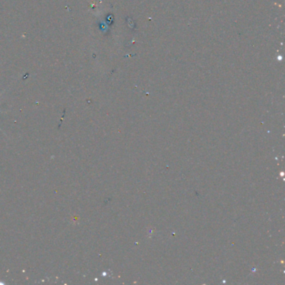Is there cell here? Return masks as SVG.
Wrapping results in <instances>:
<instances>
[{
  "instance_id": "obj_1",
  "label": "cell",
  "mask_w": 285,
  "mask_h": 285,
  "mask_svg": "<svg viewBox=\"0 0 285 285\" xmlns=\"http://www.w3.org/2000/svg\"></svg>"
}]
</instances>
